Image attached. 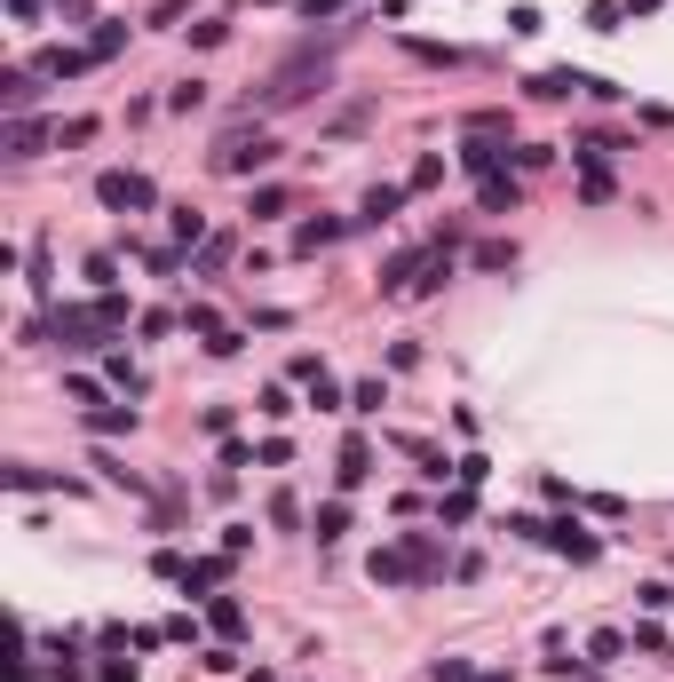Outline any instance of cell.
I'll return each mask as SVG.
<instances>
[{
    "label": "cell",
    "mask_w": 674,
    "mask_h": 682,
    "mask_svg": "<svg viewBox=\"0 0 674 682\" xmlns=\"http://www.w3.org/2000/svg\"><path fill=\"white\" fill-rule=\"evenodd\" d=\"M56 143H72V151H80V143H96V119H64V127H56Z\"/></svg>",
    "instance_id": "e0dca14e"
},
{
    "label": "cell",
    "mask_w": 674,
    "mask_h": 682,
    "mask_svg": "<svg viewBox=\"0 0 674 682\" xmlns=\"http://www.w3.org/2000/svg\"><path fill=\"white\" fill-rule=\"evenodd\" d=\"M112 381L127 389V397H143V389H151V381H143V365H127V357H112Z\"/></svg>",
    "instance_id": "9a60e30c"
},
{
    "label": "cell",
    "mask_w": 674,
    "mask_h": 682,
    "mask_svg": "<svg viewBox=\"0 0 674 682\" xmlns=\"http://www.w3.org/2000/svg\"><path fill=\"white\" fill-rule=\"evenodd\" d=\"M341 532H349V508L326 500V508H318V540H341Z\"/></svg>",
    "instance_id": "4fadbf2b"
},
{
    "label": "cell",
    "mask_w": 674,
    "mask_h": 682,
    "mask_svg": "<svg viewBox=\"0 0 674 682\" xmlns=\"http://www.w3.org/2000/svg\"><path fill=\"white\" fill-rule=\"evenodd\" d=\"M548 548H563L571 564H595V556H603V540H595L587 524H548Z\"/></svg>",
    "instance_id": "277c9868"
},
{
    "label": "cell",
    "mask_w": 674,
    "mask_h": 682,
    "mask_svg": "<svg viewBox=\"0 0 674 682\" xmlns=\"http://www.w3.org/2000/svg\"><path fill=\"white\" fill-rule=\"evenodd\" d=\"M88 48H96V64L119 56V48H127V24H96V40H88Z\"/></svg>",
    "instance_id": "7c38bea8"
},
{
    "label": "cell",
    "mask_w": 674,
    "mask_h": 682,
    "mask_svg": "<svg viewBox=\"0 0 674 682\" xmlns=\"http://www.w3.org/2000/svg\"><path fill=\"white\" fill-rule=\"evenodd\" d=\"M8 492H80L72 476H48V468H8Z\"/></svg>",
    "instance_id": "8992f818"
},
{
    "label": "cell",
    "mask_w": 674,
    "mask_h": 682,
    "mask_svg": "<svg viewBox=\"0 0 674 682\" xmlns=\"http://www.w3.org/2000/svg\"><path fill=\"white\" fill-rule=\"evenodd\" d=\"M397 207H405V191H397V183H381V191H365L357 223H397Z\"/></svg>",
    "instance_id": "5b68a950"
},
{
    "label": "cell",
    "mask_w": 674,
    "mask_h": 682,
    "mask_svg": "<svg viewBox=\"0 0 674 682\" xmlns=\"http://www.w3.org/2000/svg\"><path fill=\"white\" fill-rule=\"evenodd\" d=\"M310 405H326V413H341V389H334V373H318V381H310Z\"/></svg>",
    "instance_id": "7402d4cb"
},
{
    "label": "cell",
    "mask_w": 674,
    "mask_h": 682,
    "mask_svg": "<svg viewBox=\"0 0 674 682\" xmlns=\"http://www.w3.org/2000/svg\"><path fill=\"white\" fill-rule=\"evenodd\" d=\"M88 429H96V437H119V429H135V405H88Z\"/></svg>",
    "instance_id": "52a82bcc"
},
{
    "label": "cell",
    "mask_w": 674,
    "mask_h": 682,
    "mask_svg": "<svg viewBox=\"0 0 674 682\" xmlns=\"http://www.w3.org/2000/svg\"><path fill=\"white\" fill-rule=\"evenodd\" d=\"M270 159H278V143H270L262 127H254V135L238 127V135H223V143H215V175H254V167H270Z\"/></svg>",
    "instance_id": "6da1fadb"
},
{
    "label": "cell",
    "mask_w": 674,
    "mask_h": 682,
    "mask_svg": "<svg viewBox=\"0 0 674 682\" xmlns=\"http://www.w3.org/2000/svg\"><path fill=\"white\" fill-rule=\"evenodd\" d=\"M341 230H349V223H302V230H294V254H318V246H334Z\"/></svg>",
    "instance_id": "30bf717a"
},
{
    "label": "cell",
    "mask_w": 674,
    "mask_h": 682,
    "mask_svg": "<svg viewBox=\"0 0 674 682\" xmlns=\"http://www.w3.org/2000/svg\"><path fill=\"white\" fill-rule=\"evenodd\" d=\"M96 199H104L112 215H151V207H159V191H151L143 175H127V167H112V175H96Z\"/></svg>",
    "instance_id": "7a4b0ae2"
},
{
    "label": "cell",
    "mask_w": 674,
    "mask_h": 682,
    "mask_svg": "<svg viewBox=\"0 0 674 682\" xmlns=\"http://www.w3.org/2000/svg\"><path fill=\"white\" fill-rule=\"evenodd\" d=\"M167 215H175V238H183V246H199V230H207V223H199V207H167Z\"/></svg>",
    "instance_id": "2e32d148"
},
{
    "label": "cell",
    "mask_w": 674,
    "mask_h": 682,
    "mask_svg": "<svg viewBox=\"0 0 674 682\" xmlns=\"http://www.w3.org/2000/svg\"><path fill=\"white\" fill-rule=\"evenodd\" d=\"M381 405H389V381H357L349 389V413H381Z\"/></svg>",
    "instance_id": "8fae6325"
},
{
    "label": "cell",
    "mask_w": 674,
    "mask_h": 682,
    "mask_svg": "<svg viewBox=\"0 0 674 682\" xmlns=\"http://www.w3.org/2000/svg\"><path fill=\"white\" fill-rule=\"evenodd\" d=\"M191 40H199V48H223L230 24H223V16H207V24H191Z\"/></svg>",
    "instance_id": "44dd1931"
},
{
    "label": "cell",
    "mask_w": 674,
    "mask_h": 682,
    "mask_svg": "<svg viewBox=\"0 0 674 682\" xmlns=\"http://www.w3.org/2000/svg\"><path fill=\"white\" fill-rule=\"evenodd\" d=\"M349 0H302V16H341Z\"/></svg>",
    "instance_id": "cb8c5ba5"
},
{
    "label": "cell",
    "mask_w": 674,
    "mask_h": 682,
    "mask_svg": "<svg viewBox=\"0 0 674 682\" xmlns=\"http://www.w3.org/2000/svg\"><path fill=\"white\" fill-rule=\"evenodd\" d=\"M254 223H270V215H286V191H254V207H246Z\"/></svg>",
    "instance_id": "d6986e66"
},
{
    "label": "cell",
    "mask_w": 674,
    "mask_h": 682,
    "mask_svg": "<svg viewBox=\"0 0 674 682\" xmlns=\"http://www.w3.org/2000/svg\"><path fill=\"white\" fill-rule=\"evenodd\" d=\"M48 334L64 341V349H104L96 334H112V326H104V310H56V326H48Z\"/></svg>",
    "instance_id": "3957f363"
},
{
    "label": "cell",
    "mask_w": 674,
    "mask_h": 682,
    "mask_svg": "<svg viewBox=\"0 0 674 682\" xmlns=\"http://www.w3.org/2000/svg\"><path fill=\"white\" fill-rule=\"evenodd\" d=\"M238 627H246V611H238V603H223V595H215V635H238Z\"/></svg>",
    "instance_id": "603a6c76"
},
{
    "label": "cell",
    "mask_w": 674,
    "mask_h": 682,
    "mask_svg": "<svg viewBox=\"0 0 674 682\" xmlns=\"http://www.w3.org/2000/svg\"><path fill=\"white\" fill-rule=\"evenodd\" d=\"M365 476H373V445L349 437V445H341V484H365Z\"/></svg>",
    "instance_id": "ba28073f"
},
{
    "label": "cell",
    "mask_w": 674,
    "mask_h": 682,
    "mask_svg": "<svg viewBox=\"0 0 674 682\" xmlns=\"http://www.w3.org/2000/svg\"><path fill=\"white\" fill-rule=\"evenodd\" d=\"M48 135H40V119H8V159H32Z\"/></svg>",
    "instance_id": "9c48e42d"
},
{
    "label": "cell",
    "mask_w": 674,
    "mask_h": 682,
    "mask_svg": "<svg viewBox=\"0 0 674 682\" xmlns=\"http://www.w3.org/2000/svg\"><path fill=\"white\" fill-rule=\"evenodd\" d=\"M484 207L500 215V207H516V183H500V175H484Z\"/></svg>",
    "instance_id": "ac0fdd59"
},
{
    "label": "cell",
    "mask_w": 674,
    "mask_h": 682,
    "mask_svg": "<svg viewBox=\"0 0 674 682\" xmlns=\"http://www.w3.org/2000/svg\"><path fill=\"white\" fill-rule=\"evenodd\" d=\"M476 262H484V270H516V246H500V238H492V246H476Z\"/></svg>",
    "instance_id": "ffe728a7"
},
{
    "label": "cell",
    "mask_w": 674,
    "mask_h": 682,
    "mask_svg": "<svg viewBox=\"0 0 674 682\" xmlns=\"http://www.w3.org/2000/svg\"><path fill=\"white\" fill-rule=\"evenodd\" d=\"M167 104H175V112H199V104H207V80H175V96H167Z\"/></svg>",
    "instance_id": "5bb4252c"
}]
</instances>
